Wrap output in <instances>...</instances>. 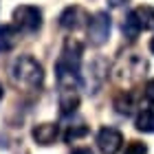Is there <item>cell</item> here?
<instances>
[{
	"mask_svg": "<svg viewBox=\"0 0 154 154\" xmlns=\"http://www.w3.org/2000/svg\"><path fill=\"white\" fill-rule=\"evenodd\" d=\"M55 79L60 88H73L82 86V44L73 38H68L62 46V53L55 62Z\"/></svg>",
	"mask_w": 154,
	"mask_h": 154,
	"instance_id": "6da1fadb",
	"label": "cell"
},
{
	"mask_svg": "<svg viewBox=\"0 0 154 154\" xmlns=\"http://www.w3.org/2000/svg\"><path fill=\"white\" fill-rule=\"evenodd\" d=\"M11 77H13V82H16L18 86L38 90L42 84H44V68H42V64L35 57H31V55H20L11 64Z\"/></svg>",
	"mask_w": 154,
	"mask_h": 154,
	"instance_id": "7a4b0ae2",
	"label": "cell"
},
{
	"mask_svg": "<svg viewBox=\"0 0 154 154\" xmlns=\"http://www.w3.org/2000/svg\"><path fill=\"white\" fill-rule=\"evenodd\" d=\"M145 71H148V62L137 53H128L119 57L112 66V79L117 84H134L145 75Z\"/></svg>",
	"mask_w": 154,
	"mask_h": 154,
	"instance_id": "3957f363",
	"label": "cell"
},
{
	"mask_svg": "<svg viewBox=\"0 0 154 154\" xmlns=\"http://www.w3.org/2000/svg\"><path fill=\"white\" fill-rule=\"evenodd\" d=\"M141 31H154V9L148 5L132 9L123 20V35L128 40H137Z\"/></svg>",
	"mask_w": 154,
	"mask_h": 154,
	"instance_id": "277c9868",
	"label": "cell"
},
{
	"mask_svg": "<svg viewBox=\"0 0 154 154\" xmlns=\"http://www.w3.org/2000/svg\"><path fill=\"white\" fill-rule=\"evenodd\" d=\"M13 22L20 31L35 33L42 29V11L33 5H20L13 9Z\"/></svg>",
	"mask_w": 154,
	"mask_h": 154,
	"instance_id": "5b68a950",
	"label": "cell"
},
{
	"mask_svg": "<svg viewBox=\"0 0 154 154\" xmlns=\"http://www.w3.org/2000/svg\"><path fill=\"white\" fill-rule=\"evenodd\" d=\"M110 29H112V18L108 16V11H97L95 16H90V22H88L90 44H95V46L106 44L110 38Z\"/></svg>",
	"mask_w": 154,
	"mask_h": 154,
	"instance_id": "8992f818",
	"label": "cell"
},
{
	"mask_svg": "<svg viewBox=\"0 0 154 154\" xmlns=\"http://www.w3.org/2000/svg\"><path fill=\"white\" fill-rule=\"evenodd\" d=\"M123 145V134L117 128H101L97 132V148H99L101 154H117Z\"/></svg>",
	"mask_w": 154,
	"mask_h": 154,
	"instance_id": "52a82bcc",
	"label": "cell"
},
{
	"mask_svg": "<svg viewBox=\"0 0 154 154\" xmlns=\"http://www.w3.org/2000/svg\"><path fill=\"white\" fill-rule=\"evenodd\" d=\"M86 22H90L88 13L82 9L79 5H73V7H66L64 11L60 13V26L66 31H77L79 26H84Z\"/></svg>",
	"mask_w": 154,
	"mask_h": 154,
	"instance_id": "ba28073f",
	"label": "cell"
},
{
	"mask_svg": "<svg viewBox=\"0 0 154 154\" xmlns=\"http://www.w3.org/2000/svg\"><path fill=\"white\" fill-rule=\"evenodd\" d=\"M57 123H38L35 128H33V139H35L38 145H51L55 143V139H57Z\"/></svg>",
	"mask_w": 154,
	"mask_h": 154,
	"instance_id": "9c48e42d",
	"label": "cell"
},
{
	"mask_svg": "<svg viewBox=\"0 0 154 154\" xmlns=\"http://www.w3.org/2000/svg\"><path fill=\"white\" fill-rule=\"evenodd\" d=\"M20 40V29L16 24H2L0 26V53H9Z\"/></svg>",
	"mask_w": 154,
	"mask_h": 154,
	"instance_id": "30bf717a",
	"label": "cell"
},
{
	"mask_svg": "<svg viewBox=\"0 0 154 154\" xmlns=\"http://www.w3.org/2000/svg\"><path fill=\"white\" fill-rule=\"evenodd\" d=\"M79 108V95L73 88H60V112L62 115H73Z\"/></svg>",
	"mask_w": 154,
	"mask_h": 154,
	"instance_id": "8fae6325",
	"label": "cell"
},
{
	"mask_svg": "<svg viewBox=\"0 0 154 154\" xmlns=\"http://www.w3.org/2000/svg\"><path fill=\"white\" fill-rule=\"evenodd\" d=\"M134 128L139 132H154V110L152 108H145L137 115V121H134Z\"/></svg>",
	"mask_w": 154,
	"mask_h": 154,
	"instance_id": "7c38bea8",
	"label": "cell"
},
{
	"mask_svg": "<svg viewBox=\"0 0 154 154\" xmlns=\"http://www.w3.org/2000/svg\"><path fill=\"white\" fill-rule=\"evenodd\" d=\"M132 108H134V97H132V93H121V95H117V99H115V110L119 115H125L128 117L132 112Z\"/></svg>",
	"mask_w": 154,
	"mask_h": 154,
	"instance_id": "4fadbf2b",
	"label": "cell"
},
{
	"mask_svg": "<svg viewBox=\"0 0 154 154\" xmlns=\"http://www.w3.org/2000/svg\"><path fill=\"white\" fill-rule=\"evenodd\" d=\"M86 134H88V128H86L84 123H79V125H71V128L66 130V134H64V141L71 143V141H75V139L86 137Z\"/></svg>",
	"mask_w": 154,
	"mask_h": 154,
	"instance_id": "5bb4252c",
	"label": "cell"
},
{
	"mask_svg": "<svg viewBox=\"0 0 154 154\" xmlns=\"http://www.w3.org/2000/svg\"><path fill=\"white\" fill-rule=\"evenodd\" d=\"M123 154H148V145L141 143V141H130L128 145H125Z\"/></svg>",
	"mask_w": 154,
	"mask_h": 154,
	"instance_id": "9a60e30c",
	"label": "cell"
},
{
	"mask_svg": "<svg viewBox=\"0 0 154 154\" xmlns=\"http://www.w3.org/2000/svg\"><path fill=\"white\" fill-rule=\"evenodd\" d=\"M143 97H145V101H148V103H154V79H150L143 86Z\"/></svg>",
	"mask_w": 154,
	"mask_h": 154,
	"instance_id": "2e32d148",
	"label": "cell"
},
{
	"mask_svg": "<svg viewBox=\"0 0 154 154\" xmlns=\"http://www.w3.org/2000/svg\"><path fill=\"white\" fill-rule=\"evenodd\" d=\"M123 2H128V0H108V5H110V7H121Z\"/></svg>",
	"mask_w": 154,
	"mask_h": 154,
	"instance_id": "e0dca14e",
	"label": "cell"
},
{
	"mask_svg": "<svg viewBox=\"0 0 154 154\" xmlns=\"http://www.w3.org/2000/svg\"><path fill=\"white\" fill-rule=\"evenodd\" d=\"M73 154H93V150H88V148H79V150H73Z\"/></svg>",
	"mask_w": 154,
	"mask_h": 154,
	"instance_id": "ac0fdd59",
	"label": "cell"
},
{
	"mask_svg": "<svg viewBox=\"0 0 154 154\" xmlns=\"http://www.w3.org/2000/svg\"><path fill=\"white\" fill-rule=\"evenodd\" d=\"M150 51L154 53V38H152V42H150Z\"/></svg>",
	"mask_w": 154,
	"mask_h": 154,
	"instance_id": "d6986e66",
	"label": "cell"
},
{
	"mask_svg": "<svg viewBox=\"0 0 154 154\" xmlns=\"http://www.w3.org/2000/svg\"><path fill=\"white\" fill-rule=\"evenodd\" d=\"M2 95H5V90H2V84H0V99H2Z\"/></svg>",
	"mask_w": 154,
	"mask_h": 154,
	"instance_id": "ffe728a7",
	"label": "cell"
}]
</instances>
